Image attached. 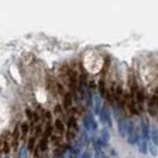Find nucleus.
Returning <instances> with one entry per match:
<instances>
[{"label":"nucleus","mask_w":158,"mask_h":158,"mask_svg":"<svg viewBox=\"0 0 158 158\" xmlns=\"http://www.w3.org/2000/svg\"><path fill=\"white\" fill-rule=\"evenodd\" d=\"M83 126L88 131H96L98 124H96V121L94 120V118L90 114H88V115H86L83 118Z\"/></svg>","instance_id":"obj_1"},{"label":"nucleus","mask_w":158,"mask_h":158,"mask_svg":"<svg viewBox=\"0 0 158 158\" xmlns=\"http://www.w3.org/2000/svg\"><path fill=\"white\" fill-rule=\"evenodd\" d=\"M149 135H150V127H149V120L148 119H143L142 124H140V138L149 140Z\"/></svg>","instance_id":"obj_2"},{"label":"nucleus","mask_w":158,"mask_h":158,"mask_svg":"<svg viewBox=\"0 0 158 158\" xmlns=\"http://www.w3.org/2000/svg\"><path fill=\"white\" fill-rule=\"evenodd\" d=\"M102 102H101V98L98 94L93 95V107H94V113L95 114H100L101 108H102Z\"/></svg>","instance_id":"obj_3"},{"label":"nucleus","mask_w":158,"mask_h":158,"mask_svg":"<svg viewBox=\"0 0 158 158\" xmlns=\"http://www.w3.org/2000/svg\"><path fill=\"white\" fill-rule=\"evenodd\" d=\"M127 128H128V120L119 119V133H120V135H123V137L127 135Z\"/></svg>","instance_id":"obj_4"},{"label":"nucleus","mask_w":158,"mask_h":158,"mask_svg":"<svg viewBox=\"0 0 158 158\" xmlns=\"http://www.w3.org/2000/svg\"><path fill=\"white\" fill-rule=\"evenodd\" d=\"M100 118H101V121L103 124H107V125H111V115H110V112L108 110L102 106L101 108V112H100Z\"/></svg>","instance_id":"obj_5"},{"label":"nucleus","mask_w":158,"mask_h":158,"mask_svg":"<svg viewBox=\"0 0 158 158\" xmlns=\"http://www.w3.org/2000/svg\"><path fill=\"white\" fill-rule=\"evenodd\" d=\"M151 138H152V143L157 146L158 145V126H153L151 130Z\"/></svg>","instance_id":"obj_6"},{"label":"nucleus","mask_w":158,"mask_h":158,"mask_svg":"<svg viewBox=\"0 0 158 158\" xmlns=\"http://www.w3.org/2000/svg\"><path fill=\"white\" fill-rule=\"evenodd\" d=\"M63 103H64V107H65V108H70L71 105H73V98H71V94L67 93V94L64 95Z\"/></svg>","instance_id":"obj_7"},{"label":"nucleus","mask_w":158,"mask_h":158,"mask_svg":"<svg viewBox=\"0 0 158 158\" xmlns=\"http://www.w3.org/2000/svg\"><path fill=\"white\" fill-rule=\"evenodd\" d=\"M38 149L40 151H45L48 149V139L47 138H43L42 140H40V145H38Z\"/></svg>","instance_id":"obj_8"},{"label":"nucleus","mask_w":158,"mask_h":158,"mask_svg":"<svg viewBox=\"0 0 158 158\" xmlns=\"http://www.w3.org/2000/svg\"><path fill=\"white\" fill-rule=\"evenodd\" d=\"M135 99H137V102L138 103H143V101H144V93H143L142 90H137L135 92Z\"/></svg>","instance_id":"obj_9"},{"label":"nucleus","mask_w":158,"mask_h":158,"mask_svg":"<svg viewBox=\"0 0 158 158\" xmlns=\"http://www.w3.org/2000/svg\"><path fill=\"white\" fill-rule=\"evenodd\" d=\"M99 90H100V94L101 96H106L107 93H106V88H105V82H103V80H101L100 82H99Z\"/></svg>","instance_id":"obj_10"},{"label":"nucleus","mask_w":158,"mask_h":158,"mask_svg":"<svg viewBox=\"0 0 158 158\" xmlns=\"http://www.w3.org/2000/svg\"><path fill=\"white\" fill-rule=\"evenodd\" d=\"M68 126H69V130H76V120L75 118H70L69 121H68Z\"/></svg>","instance_id":"obj_11"},{"label":"nucleus","mask_w":158,"mask_h":158,"mask_svg":"<svg viewBox=\"0 0 158 158\" xmlns=\"http://www.w3.org/2000/svg\"><path fill=\"white\" fill-rule=\"evenodd\" d=\"M121 98H123V88L120 87V86H118L117 89H115V99L120 100Z\"/></svg>","instance_id":"obj_12"},{"label":"nucleus","mask_w":158,"mask_h":158,"mask_svg":"<svg viewBox=\"0 0 158 158\" xmlns=\"http://www.w3.org/2000/svg\"><path fill=\"white\" fill-rule=\"evenodd\" d=\"M55 126L60 132H64V125L62 124V121H61V120H56Z\"/></svg>","instance_id":"obj_13"},{"label":"nucleus","mask_w":158,"mask_h":158,"mask_svg":"<svg viewBox=\"0 0 158 158\" xmlns=\"http://www.w3.org/2000/svg\"><path fill=\"white\" fill-rule=\"evenodd\" d=\"M19 158H27V148H22L19 151Z\"/></svg>","instance_id":"obj_14"},{"label":"nucleus","mask_w":158,"mask_h":158,"mask_svg":"<svg viewBox=\"0 0 158 158\" xmlns=\"http://www.w3.org/2000/svg\"><path fill=\"white\" fill-rule=\"evenodd\" d=\"M108 138H110V135H108V132H107V131H102V135H101V139H102V143H107V142H108Z\"/></svg>","instance_id":"obj_15"},{"label":"nucleus","mask_w":158,"mask_h":158,"mask_svg":"<svg viewBox=\"0 0 158 158\" xmlns=\"http://www.w3.org/2000/svg\"><path fill=\"white\" fill-rule=\"evenodd\" d=\"M27 132H29V125H27V123H24L22 124V133L25 135Z\"/></svg>","instance_id":"obj_16"},{"label":"nucleus","mask_w":158,"mask_h":158,"mask_svg":"<svg viewBox=\"0 0 158 158\" xmlns=\"http://www.w3.org/2000/svg\"><path fill=\"white\" fill-rule=\"evenodd\" d=\"M33 146H35V138H30L29 144H27V150L32 151L33 150Z\"/></svg>","instance_id":"obj_17"},{"label":"nucleus","mask_w":158,"mask_h":158,"mask_svg":"<svg viewBox=\"0 0 158 158\" xmlns=\"http://www.w3.org/2000/svg\"><path fill=\"white\" fill-rule=\"evenodd\" d=\"M2 151H4V153H8L10 152V145H8L7 142L2 143Z\"/></svg>","instance_id":"obj_18"},{"label":"nucleus","mask_w":158,"mask_h":158,"mask_svg":"<svg viewBox=\"0 0 158 158\" xmlns=\"http://www.w3.org/2000/svg\"><path fill=\"white\" fill-rule=\"evenodd\" d=\"M74 138H75V132L69 130V131L67 132V139H68V140H71V139H74Z\"/></svg>","instance_id":"obj_19"},{"label":"nucleus","mask_w":158,"mask_h":158,"mask_svg":"<svg viewBox=\"0 0 158 158\" xmlns=\"http://www.w3.org/2000/svg\"><path fill=\"white\" fill-rule=\"evenodd\" d=\"M150 152L152 156H157V149H156L155 144H150Z\"/></svg>","instance_id":"obj_20"},{"label":"nucleus","mask_w":158,"mask_h":158,"mask_svg":"<svg viewBox=\"0 0 158 158\" xmlns=\"http://www.w3.org/2000/svg\"><path fill=\"white\" fill-rule=\"evenodd\" d=\"M25 113H26L27 118H29V119H30V120L32 121V118H33V113H32V112L30 111V110H26V111H25Z\"/></svg>","instance_id":"obj_21"},{"label":"nucleus","mask_w":158,"mask_h":158,"mask_svg":"<svg viewBox=\"0 0 158 158\" xmlns=\"http://www.w3.org/2000/svg\"><path fill=\"white\" fill-rule=\"evenodd\" d=\"M17 139H18V128L16 127V130L13 132V142H17Z\"/></svg>","instance_id":"obj_22"},{"label":"nucleus","mask_w":158,"mask_h":158,"mask_svg":"<svg viewBox=\"0 0 158 158\" xmlns=\"http://www.w3.org/2000/svg\"><path fill=\"white\" fill-rule=\"evenodd\" d=\"M81 158H90V156H89V153H83L81 156Z\"/></svg>","instance_id":"obj_23"}]
</instances>
